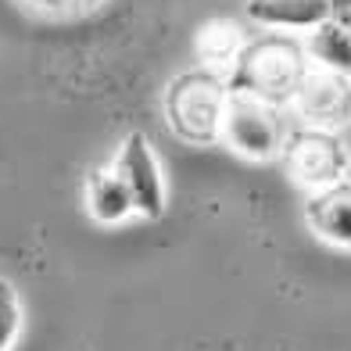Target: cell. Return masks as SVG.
I'll return each mask as SVG.
<instances>
[{
	"instance_id": "obj_1",
	"label": "cell",
	"mask_w": 351,
	"mask_h": 351,
	"mask_svg": "<svg viewBox=\"0 0 351 351\" xmlns=\"http://www.w3.org/2000/svg\"><path fill=\"white\" fill-rule=\"evenodd\" d=\"M308 69L312 65L305 58V47L298 40H291L287 33H269L262 40H247L244 54L230 75V90H241L258 101L283 108L294 101Z\"/></svg>"
},
{
	"instance_id": "obj_2",
	"label": "cell",
	"mask_w": 351,
	"mask_h": 351,
	"mask_svg": "<svg viewBox=\"0 0 351 351\" xmlns=\"http://www.w3.org/2000/svg\"><path fill=\"white\" fill-rule=\"evenodd\" d=\"M230 101V83L215 72H183L165 90V119L172 133L186 143H215L222 136V115Z\"/></svg>"
},
{
	"instance_id": "obj_3",
	"label": "cell",
	"mask_w": 351,
	"mask_h": 351,
	"mask_svg": "<svg viewBox=\"0 0 351 351\" xmlns=\"http://www.w3.org/2000/svg\"><path fill=\"white\" fill-rule=\"evenodd\" d=\"M287 125L276 104L258 101L251 93L241 90H230V101H226V115H222V143L247 158V162H273V158L283 154L287 147Z\"/></svg>"
},
{
	"instance_id": "obj_4",
	"label": "cell",
	"mask_w": 351,
	"mask_h": 351,
	"mask_svg": "<svg viewBox=\"0 0 351 351\" xmlns=\"http://www.w3.org/2000/svg\"><path fill=\"white\" fill-rule=\"evenodd\" d=\"M283 162H287L291 180L301 190H308V194L348 183V176H351V154L341 143V136L323 133V130H305V125L287 136Z\"/></svg>"
},
{
	"instance_id": "obj_5",
	"label": "cell",
	"mask_w": 351,
	"mask_h": 351,
	"mask_svg": "<svg viewBox=\"0 0 351 351\" xmlns=\"http://www.w3.org/2000/svg\"><path fill=\"white\" fill-rule=\"evenodd\" d=\"M291 108L305 130L337 133L344 125H351V79L337 72L308 69Z\"/></svg>"
},
{
	"instance_id": "obj_6",
	"label": "cell",
	"mask_w": 351,
	"mask_h": 351,
	"mask_svg": "<svg viewBox=\"0 0 351 351\" xmlns=\"http://www.w3.org/2000/svg\"><path fill=\"white\" fill-rule=\"evenodd\" d=\"M115 172L130 186L136 215H143V219L165 215V204H169L165 172H162V162H158V151L151 147V140L143 133H130L122 140L119 158H115Z\"/></svg>"
},
{
	"instance_id": "obj_7",
	"label": "cell",
	"mask_w": 351,
	"mask_h": 351,
	"mask_svg": "<svg viewBox=\"0 0 351 351\" xmlns=\"http://www.w3.org/2000/svg\"><path fill=\"white\" fill-rule=\"evenodd\" d=\"M305 222L323 244L351 251V180L330 190H319V194H308Z\"/></svg>"
},
{
	"instance_id": "obj_8",
	"label": "cell",
	"mask_w": 351,
	"mask_h": 351,
	"mask_svg": "<svg viewBox=\"0 0 351 351\" xmlns=\"http://www.w3.org/2000/svg\"><path fill=\"white\" fill-rule=\"evenodd\" d=\"M244 14L269 33H312L330 19V0H247Z\"/></svg>"
},
{
	"instance_id": "obj_9",
	"label": "cell",
	"mask_w": 351,
	"mask_h": 351,
	"mask_svg": "<svg viewBox=\"0 0 351 351\" xmlns=\"http://www.w3.org/2000/svg\"><path fill=\"white\" fill-rule=\"evenodd\" d=\"M244 47H247L244 29L237 25V22H230V19L204 22V25L197 29V36H194V51H197L201 69L222 75L226 83H230L237 61H241V54H244Z\"/></svg>"
},
{
	"instance_id": "obj_10",
	"label": "cell",
	"mask_w": 351,
	"mask_h": 351,
	"mask_svg": "<svg viewBox=\"0 0 351 351\" xmlns=\"http://www.w3.org/2000/svg\"><path fill=\"white\" fill-rule=\"evenodd\" d=\"M86 212L93 222H101V226H119V222L133 219L136 215V204H133V194L130 186L122 183V176L111 169H93L86 176Z\"/></svg>"
},
{
	"instance_id": "obj_11",
	"label": "cell",
	"mask_w": 351,
	"mask_h": 351,
	"mask_svg": "<svg viewBox=\"0 0 351 351\" xmlns=\"http://www.w3.org/2000/svg\"><path fill=\"white\" fill-rule=\"evenodd\" d=\"M305 58L312 69H323V72H337L351 79V33L341 22H319L312 33H305Z\"/></svg>"
},
{
	"instance_id": "obj_12",
	"label": "cell",
	"mask_w": 351,
	"mask_h": 351,
	"mask_svg": "<svg viewBox=\"0 0 351 351\" xmlns=\"http://www.w3.org/2000/svg\"><path fill=\"white\" fill-rule=\"evenodd\" d=\"M25 312H22V298L14 291L11 280H0V351H11L14 341L22 333Z\"/></svg>"
},
{
	"instance_id": "obj_13",
	"label": "cell",
	"mask_w": 351,
	"mask_h": 351,
	"mask_svg": "<svg viewBox=\"0 0 351 351\" xmlns=\"http://www.w3.org/2000/svg\"><path fill=\"white\" fill-rule=\"evenodd\" d=\"M25 4L43 14H83L90 8H97L101 0H25Z\"/></svg>"
},
{
	"instance_id": "obj_14",
	"label": "cell",
	"mask_w": 351,
	"mask_h": 351,
	"mask_svg": "<svg viewBox=\"0 0 351 351\" xmlns=\"http://www.w3.org/2000/svg\"><path fill=\"white\" fill-rule=\"evenodd\" d=\"M330 19L341 22L351 33V0H330Z\"/></svg>"
}]
</instances>
